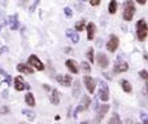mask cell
<instances>
[{"instance_id": "39", "label": "cell", "mask_w": 148, "mask_h": 124, "mask_svg": "<svg viewBox=\"0 0 148 124\" xmlns=\"http://www.w3.org/2000/svg\"><path fill=\"white\" fill-rule=\"evenodd\" d=\"M81 124H90V123H87V122H82Z\"/></svg>"}, {"instance_id": "25", "label": "cell", "mask_w": 148, "mask_h": 124, "mask_svg": "<svg viewBox=\"0 0 148 124\" xmlns=\"http://www.w3.org/2000/svg\"><path fill=\"white\" fill-rule=\"evenodd\" d=\"M81 70L83 71V73L88 74V73H91V66H90V63H88V62L82 61V62H81Z\"/></svg>"}, {"instance_id": "22", "label": "cell", "mask_w": 148, "mask_h": 124, "mask_svg": "<svg viewBox=\"0 0 148 124\" xmlns=\"http://www.w3.org/2000/svg\"><path fill=\"white\" fill-rule=\"evenodd\" d=\"M79 94H81V85H79V81H75L73 88V97L74 98H78Z\"/></svg>"}, {"instance_id": "36", "label": "cell", "mask_w": 148, "mask_h": 124, "mask_svg": "<svg viewBox=\"0 0 148 124\" xmlns=\"http://www.w3.org/2000/svg\"><path fill=\"white\" fill-rule=\"evenodd\" d=\"M7 52H8V47H3V48H0V54L7 53Z\"/></svg>"}, {"instance_id": "21", "label": "cell", "mask_w": 148, "mask_h": 124, "mask_svg": "<svg viewBox=\"0 0 148 124\" xmlns=\"http://www.w3.org/2000/svg\"><path fill=\"white\" fill-rule=\"evenodd\" d=\"M117 8H118V4L116 0H112V1L109 3V7H108V10H109L110 14H114L116 12H117Z\"/></svg>"}, {"instance_id": "42", "label": "cell", "mask_w": 148, "mask_h": 124, "mask_svg": "<svg viewBox=\"0 0 148 124\" xmlns=\"http://www.w3.org/2000/svg\"><path fill=\"white\" fill-rule=\"evenodd\" d=\"M138 124H139V123H138Z\"/></svg>"}, {"instance_id": "24", "label": "cell", "mask_w": 148, "mask_h": 124, "mask_svg": "<svg viewBox=\"0 0 148 124\" xmlns=\"http://www.w3.org/2000/svg\"><path fill=\"white\" fill-rule=\"evenodd\" d=\"M108 124H122L120 115H118L117 112H116V114H113V115H112V118L109 119V123H108Z\"/></svg>"}, {"instance_id": "28", "label": "cell", "mask_w": 148, "mask_h": 124, "mask_svg": "<svg viewBox=\"0 0 148 124\" xmlns=\"http://www.w3.org/2000/svg\"><path fill=\"white\" fill-rule=\"evenodd\" d=\"M86 54H87V60H88V62H94L95 61V58H94V48H92V47H90V48L87 49Z\"/></svg>"}, {"instance_id": "6", "label": "cell", "mask_w": 148, "mask_h": 124, "mask_svg": "<svg viewBox=\"0 0 148 124\" xmlns=\"http://www.w3.org/2000/svg\"><path fill=\"white\" fill-rule=\"evenodd\" d=\"M27 63H29V66H33V67L35 68V70H39V71L44 70V65H43V62H42L40 60H39L38 57L35 56V54H31V56L29 57Z\"/></svg>"}, {"instance_id": "14", "label": "cell", "mask_w": 148, "mask_h": 124, "mask_svg": "<svg viewBox=\"0 0 148 124\" xmlns=\"http://www.w3.org/2000/svg\"><path fill=\"white\" fill-rule=\"evenodd\" d=\"M8 23L10 25V30L14 31L18 28V26H20V23H18V14H14V16H10L9 18H8L7 21Z\"/></svg>"}, {"instance_id": "30", "label": "cell", "mask_w": 148, "mask_h": 124, "mask_svg": "<svg viewBox=\"0 0 148 124\" xmlns=\"http://www.w3.org/2000/svg\"><path fill=\"white\" fill-rule=\"evenodd\" d=\"M39 3H40V0H35V1H34V4L30 7V12H34V10L36 9V7L39 5Z\"/></svg>"}, {"instance_id": "41", "label": "cell", "mask_w": 148, "mask_h": 124, "mask_svg": "<svg viewBox=\"0 0 148 124\" xmlns=\"http://www.w3.org/2000/svg\"><path fill=\"white\" fill-rule=\"evenodd\" d=\"M0 30H1V26H0Z\"/></svg>"}, {"instance_id": "1", "label": "cell", "mask_w": 148, "mask_h": 124, "mask_svg": "<svg viewBox=\"0 0 148 124\" xmlns=\"http://www.w3.org/2000/svg\"><path fill=\"white\" fill-rule=\"evenodd\" d=\"M134 14H135V5H134L133 0H127V1L123 3V20L126 21V22H129V21L133 20Z\"/></svg>"}, {"instance_id": "35", "label": "cell", "mask_w": 148, "mask_h": 124, "mask_svg": "<svg viewBox=\"0 0 148 124\" xmlns=\"http://www.w3.org/2000/svg\"><path fill=\"white\" fill-rule=\"evenodd\" d=\"M1 112L3 114H8V112H9V109H8L7 106H3L1 107Z\"/></svg>"}, {"instance_id": "20", "label": "cell", "mask_w": 148, "mask_h": 124, "mask_svg": "<svg viewBox=\"0 0 148 124\" xmlns=\"http://www.w3.org/2000/svg\"><path fill=\"white\" fill-rule=\"evenodd\" d=\"M90 104H91V98L88 96H83L82 97V102H81V106L83 107V110L88 109L90 107Z\"/></svg>"}, {"instance_id": "31", "label": "cell", "mask_w": 148, "mask_h": 124, "mask_svg": "<svg viewBox=\"0 0 148 124\" xmlns=\"http://www.w3.org/2000/svg\"><path fill=\"white\" fill-rule=\"evenodd\" d=\"M139 74H140V76L144 79V80H147V79H148V73H147V70H142Z\"/></svg>"}, {"instance_id": "3", "label": "cell", "mask_w": 148, "mask_h": 124, "mask_svg": "<svg viewBox=\"0 0 148 124\" xmlns=\"http://www.w3.org/2000/svg\"><path fill=\"white\" fill-rule=\"evenodd\" d=\"M99 98L103 102H107L109 100V87L105 81L100 80L99 81Z\"/></svg>"}, {"instance_id": "27", "label": "cell", "mask_w": 148, "mask_h": 124, "mask_svg": "<svg viewBox=\"0 0 148 124\" xmlns=\"http://www.w3.org/2000/svg\"><path fill=\"white\" fill-rule=\"evenodd\" d=\"M22 114H23V115H26L29 120H34V119H35V112L31 111V110L23 109V110H22Z\"/></svg>"}, {"instance_id": "16", "label": "cell", "mask_w": 148, "mask_h": 124, "mask_svg": "<svg viewBox=\"0 0 148 124\" xmlns=\"http://www.w3.org/2000/svg\"><path fill=\"white\" fill-rule=\"evenodd\" d=\"M49 100H51L52 105H59L60 104V92L57 91V89H52Z\"/></svg>"}, {"instance_id": "33", "label": "cell", "mask_w": 148, "mask_h": 124, "mask_svg": "<svg viewBox=\"0 0 148 124\" xmlns=\"http://www.w3.org/2000/svg\"><path fill=\"white\" fill-rule=\"evenodd\" d=\"M140 117H142V120H143V124H148V120H147V114L146 112H142L140 114Z\"/></svg>"}, {"instance_id": "34", "label": "cell", "mask_w": 148, "mask_h": 124, "mask_svg": "<svg viewBox=\"0 0 148 124\" xmlns=\"http://www.w3.org/2000/svg\"><path fill=\"white\" fill-rule=\"evenodd\" d=\"M88 1H90V4H91L92 7H96V5L100 4V1H101V0H88Z\"/></svg>"}, {"instance_id": "5", "label": "cell", "mask_w": 148, "mask_h": 124, "mask_svg": "<svg viewBox=\"0 0 148 124\" xmlns=\"http://www.w3.org/2000/svg\"><path fill=\"white\" fill-rule=\"evenodd\" d=\"M118 45H120V39H118L116 35H110L109 40L107 41V49L109 52H112V53H114V52L117 51Z\"/></svg>"}, {"instance_id": "15", "label": "cell", "mask_w": 148, "mask_h": 124, "mask_svg": "<svg viewBox=\"0 0 148 124\" xmlns=\"http://www.w3.org/2000/svg\"><path fill=\"white\" fill-rule=\"evenodd\" d=\"M17 70L20 71V73L27 74V75H30V74L34 73V68L30 67L29 65H26V63H20V65H17Z\"/></svg>"}, {"instance_id": "32", "label": "cell", "mask_w": 148, "mask_h": 124, "mask_svg": "<svg viewBox=\"0 0 148 124\" xmlns=\"http://www.w3.org/2000/svg\"><path fill=\"white\" fill-rule=\"evenodd\" d=\"M79 111H83V107H82L81 105H79V106L77 107L75 110H74V118H77V115H78V112H79Z\"/></svg>"}, {"instance_id": "26", "label": "cell", "mask_w": 148, "mask_h": 124, "mask_svg": "<svg viewBox=\"0 0 148 124\" xmlns=\"http://www.w3.org/2000/svg\"><path fill=\"white\" fill-rule=\"evenodd\" d=\"M0 74H1V75L4 76V79H5V83H7L8 85H12V78H10V75H8V74H7V71H5V70H3V68L0 67Z\"/></svg>"}, {"instance_id": "38", "label": "cell", "mask_w": 148, "mask_h": 124, "mask_svg": "<svg viewBox=\"0 0 148 124\" xmlns=\"http://www.w3.org/2000/svg\"><path fill=\"white\" fill-rule=\"evenodd\" d=\"M65 53H72V48H65Z\"/></svg>"}, {"instance_id": "13", "label": "cell", "mask_w": 148, "mask_h": 124, "mask_svg": "<svg viewBox=\"0 0 148 124\" xmlns=\"http://www.w3.org/2000/svg\"><path fill=\"white\" fill-rule=\"evenodd\" d=\"M13 84H14V88L16 91H23L26 87L25 81H23V78L22 76H16L14 80H13Z\"/></svg>"}, {"instance_id": "37", "label": "cell", "mask_w": 148, "mask_h": 124, "mask_svg": "<svg viewBox=\"0 0 148 124\" xmlns=\"http://www.w3.org/2000/svg\"><path fill=\"white\" fill-rule=\"evenodd\" d=\"M136 1L139 3V4H142V5H144L147 3V0H136Z\"/></svg>"}, {"instance_id": "19", "label": "cell", "mask_w": 148, "mask_h": 124, "mask_svg": "<svg viewBox=\"0 0 148 124\" xmlns=\"http://www.w3.org/2000/svg\"><path fill=\"white\" fill-rule=\"evenodd\" d=\"M25 101H26V104L29 105V106H35V98H34V96H33V93H26V96H25Z\"/></svg>"}, {"instance_id": "40", "label": "cell", "mask_w": 148, "mask_h": 124, "mask_svg": "<svg viewBox=\"0 0 148 124\" xmlns=\"http://www.w3.org/2000/svg\"><path fill=\"white\" fill-rule=\"evenodd\" d=\"M18 124H26V123H18Z\"/></svg>"}, {"instance_id": "4", "label": "cell", "mask_w": 148, "mask_h": 124, "mask_svg": "<svg viewBox=\"0 0 148 124\" xmlns=\"http://www.w3.org/2000/svg\"><path fill=\"white\" fill-rule=\"evenodd\" d=\"M127 70H129V63L126 62L125 60H122V57L116 60L114 66H113V71H114L116 74L125 73V71H127Z\"/></svg>"}, {"instance_id": "12", "label": "cell", "mask_w": 148, "mask_h": 124, "mask_svg": "<svg viewBox=\"0 0 148 124\" xmlns=\"http://www.w3.org/2000/svg\"><path fill=\"white\" fill-rule=\"evenodd\" d=\"M86 31H87V39H88V40H92L94 36H95V33H96V25L92 23V22L87 23Z\"/></svg>"}, {"instance_id": "23", "label": "cell", "mask_w": 148, "mask_h": 124, "mask_svg": "<svg viewBox=\"0 0 148 124\" xmlns=\"http://www.w3.org/2000/svg\"><path fill=\"white\" fill-rule=\"evenodd\" d=\"M75 31H83L84 30V27H86V20H81V21H78V22L75 23Z\"/></svg>"}, {"instance_id": "9", "label": "cell", "mask_w": 148, "mask_h": 124, "mask_svg": "<svg viewBox=\"0 0 148 124\" xmlns=\"http://www.w3.org/2000/svg\"><path fill=\"white\" fill-rule=\"evenodd\" d=\"M56 81L60 83L62 87H70L73 83L72 76L70 75H57L56 76Z\"/></svg>"}, {"instance_id": "10", "label": "cell", "mask_w": 148, "mask_h": 124, "mask_svg": "<svg viewBox=\"0 0 148 124\" xmlns=\"http://www.w3.org/2000/svg\"><path fill=\"white\" fill-rule=\"evenodd\" d=\"M96 62H97V65H99L101 68L108 67V65H109V60H108L107 54L101 53V52L96 54Z\"/></svg>"}, {"instance_id": "11", "label": "cell", "mask_w": 148, "mask_h": 124, "mask_svg": "<svg viewBox=\"0 0 148 124\" xmlns=\"http://www.w3.org/2000/svg\"><path fill=\"white\" fill-rule=\"evenodd\" d=\"M65 35H66V38L69 39L72 43L74 44H77L79 41V35H78V33H75L74 30H72V28H68L66 31H65Z\"/></svg>"}, {"instance_id": "17", "label": "cell", "mask_w": 148, "mask_h": 124, "mask_svg": "<svg viewBox=\"0 0 148 124\" xmlns=\"http://www.w3.org/2000/svg\"><path fill=\"white\" fill-rule=\"evenodd\" d=\"M65 65H66V67L70 70V73L78 74V66H77L75 61H73V60H66V61H65Z\"/></svg>"}, {"instance_id": "2", "label": "cell", "mask_w": 148, "mask_h": 124, "mask_svg": "<svg viewBox=\"0 0 148 124\" xmlns=\"http://www.w3.org/2000/svg\"><path fill=\"white\" fill-rule=\"evenodd\" d=\"M147 35H148L147 22L142 18V20H139L138 22H136V36H138V39L140 41H144L147 38Z\"/></svg>"}, {"instance_id": "29", "label": "cell", "mask_w": 148, "mask_h": 124, "mask_svg": "<svg viewBox=\"0 0 148 124\" xmlns=\"http://www.w3.org/2000/svg\"><path fill=\"white\" fill-rule=\"evenodd\" d=\"M64 13H65V16H66L68 18H70V17H72V16H73V10L70 9L69 7H66V8H65V9H64Z\"/></svg>"}, {"instance_id": "8", "label": "cell", "mask_w": 148, "mask_h": 124, "mask_svg": "<svg viewBox=\"0 0 148 124\" xmlns=\"http://www.w3.org/2000/svg\"><path fill=\"white\" fill-rule=\"evenodd\" d=\"M108 110H109V105L105 104L103 105V106L97 107V117L95 118V123H100L101 122V119L105 117V114L108 112Z\"/></svg>"}, {"instance_id": "18", "label": "cell", "mask_w": 148, "mask_h": 124, "mask_svg": "<svg viewBox=\"0 0 148 124\" xmlns=\"http://www.w3.org/2000/svg\"><path fill=\"white\" fill-rule=\"evenodd\" d=\"M121 87H122L123 92H126V93H130V92L133 91V87H131L130 81H127L126 79H122V80H121Z\"/></svg>"}, {"instance_id": "7", "label": "cell", "mask_w": 148, "mask_h": 124, "mask_svg": "<svg viewBox=\"0 0 148 124\" xmlns=\"http://www.w3.org/2000/svg\"><path fill=\"white\" fill-rule=\"evenodd\" d=\"M83 84L86 85L87 91H88L90 93H94V92H95L96 81H95L94 78H91V76H88V75H84V76H83Z\"/></svg>"}]
</instances>
